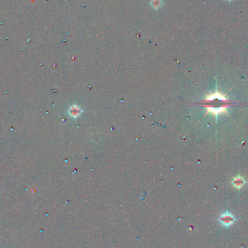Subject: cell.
I'll return each mask as SVG.
<instances>
[{"instance_id":"3","label":"cell","mask_w":248,"mask_h":248,"mask_svg":"<svg viewBox=\"0 0 248 248\" xmlns=\"http://www.w3.org/2000/svg\"><path fill=\"white\" fill-rule=\"evenodd\" d=\"M162 1L161 0H152V6L153 8L158 9L161 7Z\"/></svg>"},{"instance_id":"1","label":"cell","mask_w":248,"mask_h":248,"mask_svg":"<svg viewBox=\"0 0 248 248\" xmlns=\"http://www.w3.org/2000/svg\"><path fill=\"white\" fill-rule=\"evenodd\" d=\"M218 221L225 227H229L235 222L236 218L231 213H228V212H225V213L221 214Z\"/></svg>"},{"instance_id":"2","label":"cell","mask_w":248,"mask_h":248,"mask_svg":"<svg viewBox=\"0 0 248 248\" xmlns=\"http://www.w3.org/2000/svg\"><path fill=\"white\" fill-rule=\"evenodd\" d=\"M244 184H245L244 179L242 177L240 176L234 178V179H233L232 181L233 186L237 188V189H241V188L244 185Z\"/></svg>"},{"instance_id":"4","label":"cell","mask_w":248,"mask_h":248,"mask_svg":"<svg viewBox=\"0 0 248 248\" xmlns=\"http://www.w3.org/2000/svg\"><path fill=\"white\" fill-rule=\"evenodd\" d=\"M226 1H232V0H226Z\"/></svg>"}]
</instances>
